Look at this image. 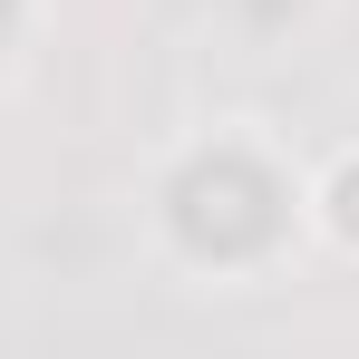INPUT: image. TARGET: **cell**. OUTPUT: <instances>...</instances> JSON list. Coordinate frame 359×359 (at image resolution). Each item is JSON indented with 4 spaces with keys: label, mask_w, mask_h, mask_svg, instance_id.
<instances>
[{
    "label": "cell",
    "mask_w": 359,
    "mask_h": 359,
    "mask_svg": "<svg viewBox=\"0 0 359 359\" xmlns=\"http://www.w3.org/2000/svg\"><path fill=\"white\" fill-rule=\"evenodd\" d=\"M184 233L214 243V252H243V243L272 233V204H262V184L243 175V165H214V175L184 184Z\"/></svg>",
    "instance_id": "cell-1"
}]
</instances>
